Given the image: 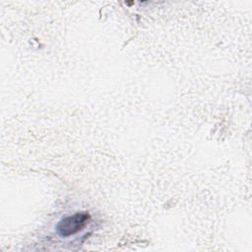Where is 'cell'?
<instances>
[{"label": "cell", "instance_id": "1", "mask_svg": "<svg viewBox=\"0 0 252 252\" xmlns=\"http://www.w3.org/2000/svg\"><path fill=\"white\" fill-rule=\"evenodd\" d=\"M91 217L86 212L76 213L72 216H68L62 219L56 225V230L58 234L62 237L71 236L79 231H81L86 224L89 222Z\"/></svg>", "mask_w": 252, "mask_h": 252}]
</instances>
